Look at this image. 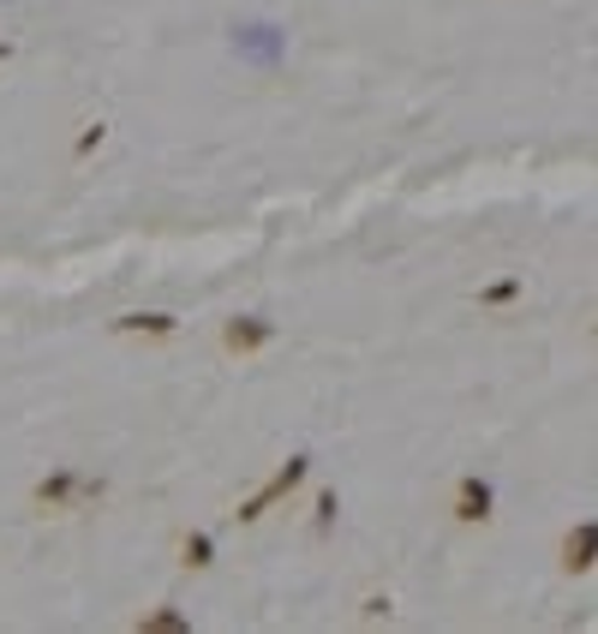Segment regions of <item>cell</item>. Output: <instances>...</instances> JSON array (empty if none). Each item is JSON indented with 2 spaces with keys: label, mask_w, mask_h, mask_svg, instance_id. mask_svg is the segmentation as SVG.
Returning <instances> with one entry per match:
<instances>
[{
  "label": "cell",
  "mask_w": 598,
  "mask_h": 634,
  "mask_svg": "<svg viewBox=\"0 0 598 634\" xmlns=\"http://www.w3.org/2000/svg\"><path fill=\"white\" fill-rule=\"evenodd\" d=\"M593 551H598V527L581 521V527L563 539V568H568V575H587V568H593Z\"/></svg>",
  "instance_id": "obj_5"
},
{
  "label": "cell",
  "mask_w": 598,
  "mask_h": 634,
  "mask_svg": "<svg viewBox=\"0 0 598 634\" xmlns=\"http://www.w3.org/2000/svg\"><path fill=\"white\" fill-rule=\"evenodd\" d=\"M270 341H275L270 317H227V329H222L227 353H258V348H270Z\"/></svg>",
  "instance_id": "obj_3"
},
{
  "label": "cell",
  "mask_w": 598,
  "mask_h": 634,
  "mask_svg": "<svg viewBox=\"0 0 598 634\" xmlns=\"http://www.w3.org/2000/svg\"><path fill=\"white\" fill-rule=\"evenodd\" d=\"M491 503H497V497H491L485 479H461V491H455V521H467V527L491 521Z\"/></svg>",
  "instance_id": "obj_4"
},
{
  "label": "cell",
  "mask_w": 598,
  "mask_h": 634,
  "mask_svg": "<svg viewBox=\"0 0 598 634\" xmlns=\"http://www.w3.org/2000/svg\"><path fill=\"white\" fill-rule=\"evenodd\" d=\"M329 521H336V491H324V497H317V532H324Z\"/></svg>",
  "instance_id": "obj_9"
},
{
  "label": "cell",
  "mask_w": 598,
  "mask_h": 634,
  "mask_svg": "<svg viewBox=\"0 0 598 634\" xmlns=\"http://www.w3.org/2000/svg\"><path fill=\"white\" fill-rule=\"evenodd\" d=\"M102 138H108V126H91V132H84V138H79V156H91V150L102 144Z\"/></svg>",
  "instance_id": "obj_10"
},
{
  "label": "cell",
  "mask_w": 598,
  "mask_h": 634,
  "mask_svg": "<svg viewBox=\"0 0 598 634\" xmlns=\"http://www.w3.org/2000/svg\"><path fill=\"white\" fill-rule=\"evenodd\" d=\"M515 294H520V282H515V275H508V282H491V287H485V306H508Z\"/></svg>",
  "instance_id": "obj_8"
},
{
  "label": "cell",
  "mask_w": 598,
  "mask_h": 634,
  "mask_svg": "<svg viewBox=\"0 0 598 634\" xmlns=\"http://www.w3.org/2000/svg\"><path fill=\"white\" fill-rule=\"evenodd\" d=\"M7 60H12V43H0V67H7Z\"/></svg>",
  "instance_id": "obj_11"
},
{
  "label": "cell",
  "mask_w": 598,
  "mask_h": 634,
  "mask_svg": "<svg viewBox=\"0 0 598 634\" xmlns=\"http://www.w3.org/2000/svg\"><path fill=\"white\" fill-rule=\"evenodd\" d=\"M120 336H174V317L168 312H132V317H114Z\"/></svg>",
  "instance_id": "obj_6"
},
{
  "label": "cell",
  "mask_w": 598,
  "mask_h": 634,
  "mask_svg": "<svg viewBox=\"0 0 598 634\" xmlns=\"http://www.w3.org/2000/svg\"><path fill=\"white\" fill-rule=\"evenodd\" d=\"M102 497V479H79L72 467H60V473H48L43 485H36V503L43 509H72V503H91Z\"/></svg>",
  "instance_id": "obj_1"
},
{
  "label": "cell",
  "mask_w": 598,
  "mask_h": 634,
  "mask_svg": "<svg viewBox=\"0 0 598 634\" xmlns=\"http://www.w3.org/2000/svg\"><path fill=\"white\" fill-rule=\"evenodd\" d=\"M180 556H186V563H192V568H210V532H186Z\"/></svg>",
  "instance_id": "obj_7"
},
{
  "label": "cell",
  "mask_w": 598,
  "mask_h": 634,
  "mask_svg": "<svg viewBox=\"0 0 598 634\" xmlns=\"http://www.w3.org/2000/svg\"><path fill=\"white\" fill-rule=\"evenodd\" d=\"M305 473H312V461H305V455H294V461H288V467H282V473H275V479H270V485H263V491H258V497H251V503H239V521H258V515H263V509H270V503H275V497H288V491H294V485H300V479H305Z\"/></svg>",
  "instance_id": "obj_2"
}]
</instances>
